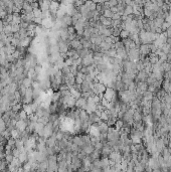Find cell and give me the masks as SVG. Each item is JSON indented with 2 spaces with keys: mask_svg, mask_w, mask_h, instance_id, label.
Returning <instances> with one entry per match:
<instances>
[{
  "mask_svg": "<svg viewBox=\"0 0 171 172\" xmlns=\"http://www.w3.org/2000/svg\"><path fill=\"white\" fill-rule=\"evenodd\" d=\"M94 64V52L90 50V53L85 57V58H83V62H82V65L83 67H86V68H88V67H90V65H93Z\"/></svg>",
  "mask_w": 171,
  "mask_h": 172,
  "instance_id": "1",
  "label": "cell"
},
{
  "mask_svg": "<svg viewBox=\"0 0 171 172\" xmlns=\"http://www.w3.org/2000/svg\"><path fill=\"white\" fill-rule=\"evenodd\" d=\"M27 125H28L27 120H18L16 122V125H15V129H17L20 132H24L26 130V128H27Z\"/></svg>",
  "mask_w": 171,
  "mask_h": 172,
  "instance_id": "2",
  "label": "cell"
},
{
  "mask_svg": "<svg viewBox=\"0 0 171 172\" xmlns=\"http://www.w3.org/2000/svg\"><path fill=\"white\" fill-rule=\"evenodd\" d=\"M139 52H140V55L148 57L149 54L151 53L150 44H141V45H140V48H139Z\"/></svg>",
  "mask_w": 171,
  "mask_h": 172,
  "instance_id": "3",
  "label": "cell"
},
{
  "mask_svg": "<svg viewBox=\"0 0 171 172\" xmlns=\"http://www.w3.org/2000/svg\"><path fill=\"white\" fill-rule=\"evenodd\" d=\"M74 107H77L78 110H85L86 111V109H87V100L84 99V98L78 99L76 101V106Z\"/></svg>",
  "mask_w": 171,
  "mask_h": 172,
  "instance_id": "4",
  "label": "cell"
},
{
  "mask_svg": "<svg viewBox=\"0 0 171 172\" xmlns=\"http://www.w3.org/2000/svg\"><path fill=\"white\" fill-rule=\"evenodd\" d=\"M69 46L73 48V49H74V50H77V52H80V50H82L84 47H83V45H82V43H81V41L79 38H77V39L73 40V41H71L69 42Z\"/></svg>",
  "mask_w": 171,
  "mask_h": 172,
  "instance_id": "5",
  "label": "cell"
},
{
  "mask_svg": "<svg viewBox=\"0 0 171 172\" xmlns=\"http://www.w3.org/2000/svg\"><path fill=\"white\" fill-rule=\"evenodd\" d=\"M72 143L74 144V145H76V146H78L79 148H80V150H82V148L85 146L84 145V142H83V140H82V137L81 136H74V137H73V140H72Z\"/></svg>",
  "mask_w": 171,
  "mask_h": 172,
  "instance_id": "6",
  "label": "cell"
},
{
  "mask_svg": "<svg viewBox=\"0 0 171 172\" xmlns=\"http://www.w3.org/2000/svg\"><path fill=\"white\" fill-rule=\"evenodd\" d=\"M51 1H41L39 2V9L42 12H46V11H49V7H51Z\"/></svg>",
  "mask_w": 171,
  "mask_h": 172,
  "instance_id": "7",
  "label": "cell"
},
{
  "mask_svg": "<svg viewBox=\"0 0 171 172\" xmlns=\"http://www.w3.org/2000/svg\"><path fill=\"white\" fill-rule=\"evenodd\" d=\"M94 150H95V148H94V146L92 145V144H90V145H85L83 148H82V152H84L87 156H90V155L94 152Z\"/></svg>",
  "mask_w": 171,
  "mask_h": 172,
  "instance_id": "8",
  "label": "cell"
},
{
  "mask_svg": "<svg viewBox=\"0 0 171 172\" xmlns=\"http://www.w3.org/2000/svg\"><path fill=\"white\" fill-rule=\"evenodd\" d=\"M92 85H93V84H90V83H88V82L84 80V83L81 85V92H82V93H89V92H91Z\"/></svg>",
  "mask_w": 171,
  "mask_h": 172,
  "instance_id": "9",
  "label": "cell"
},
{
  "mask_svg": "<svg viewBox=\"0 0 171 172\" xmlns=\"http://www.w3.org/2000/svg\"><path fill=\"white\" fill-rule=\"evenodd\" d=\"M80 120L82 123L84 122H90V115L86 112L85 110H80Z\"/></svg>",
  "mask_w": 171,
  "mask_h": 172,
  "instance_id": "10",
  "label": "cell"
},
{
  "mask_svg": "<svg viewBox=\"0 0 171 172\" xmlns=\"http://www.w3.org/2000/svg\"><path fill=\"white\" fill-rule=\"evenodd\" d=\"M113 46H114L113 44H109L107 42L103 41L102 43L99 45V47H100V49H101V52H102V53H105L106 52H108L109 49H111Z\"/></svg>",
  "mask_w": 171,
  "mask_h": 172,
  "instance_id": "11",
  "label": "cell"
},
{
  "mask_svg": "<svg viewBox=\"0 0 171 172\" xmlns=\"http://www.w3.org/2000/svg\"><path fill=\"white\" fill-rule=\"evenodd\" d=\"M69 92H71V95H72V97H74L76 100H78V99H80L82 98V92L81 91H78V90H76L74 88H69Z\"/></svg>",
  "mask_w": 171,
  "mask_h": 172,
  "instance_id": "12",
  "label": "cell"
},
{
  "mask_svg": "<svg viewBox=\"0 0 171 172\" xmlns=\"http://www.w3.org/2000/svg\"><path fill=\"white\" fill-rule=\"evenodd\" d=\"M22 110L26 113V114L28 115V116L31 114H33V110H32V107H31L30 104H23Z\"/></svg>",
  "mask_w": 171,
  "mask_h": 172,
  "instance_id": "13",
  "label": "cell"
},
{
  "mask_svg": "<svg viewBox=\"0 0 171 172\" xmlns=\"http://www.w3.org/2000/svg\"><path fill=\"white\" fill-rule=\"evenodd\" d=\"M32 83H33V80L26 77V78H24V79H23L22 84H21V85H22L23 87H25L26 89H29V88H31V87H32Z\"/></svg>",
  "mask_w": 171,
  "mask_h": 172,
  "instance_id": "14",
  "label": "cell"
},
{
  "mask_svg": "<svg viewBox=\"0 0 171 172\" xmlns=\"http://www.w3.org/2000/svg\"><path fill=\"white\" fill-rule=\"evenodd\" d=\"M114 48L116 49V52H122V50H125V46H124L123 42H122L121 40L115 43V44H114Z\"/></svg>",
  "mask_w": 171,
  "mask_h": 172,
  "instance_id": "15",
  "label": "cell"
},
{
  "mask_svg": "<svg viewBox=\"0 0 171 172\" xmlns=\"http://www.w3.org/2000/svg\"><path fill=\"white\" fill-rule=\"evenodd\" d=\"M161 69L163 70V73H168L171 70V63H168V62H165V63H161Z\"/></svg>",
  "mask_w": 171,
  "mask_h": 172,
  "instance_id": "16",
  "label": "cell"
},
{
  "mask_svg": "<svg viewBox=\"0 0 171 172\" xmlns=\"http://www.w3.org/2000/svg\"><path fill=\"white\" fill-rule=\"evenodd\" d=\"M153 97H154L153 94L147 91V92H145L143 94V101H146V102L152 101V100H153Z\"/></svg>",
  "mask_w": 171,
  "mask_h": 172,
  "instance_id": "17",
  "label": "cell"
},
{
  "mask_svg": "<svg viewBox=\"0 0 171 172\" xmlns=\"http://www.w3.org/2000/svg\"><path fill=\"white\" fill-rule=\"evenodd\" d=\"M145 169H146V166L139 162L134 167V172H145Z\"/></svg>",
  "mask_w": 171,
  "mask_h": 172,
  "instance_id": "18",
  "label": "cell"
},
{
  "mask_svg": "<svg viewBox=\"0 0 171 172\" xmlns=\"http://www.w3.org/2000/svg\"><path fill=\"white\" fill-rule=\"evenodd\" d=\"M114 126H115V129H116V130L120 131V130L124 127V122H123V120H121V119H118V120L116 121Z\"/></svg>",
  "mask_w": 171,
  "mask_h": 172,
  "instance_id": "19",
  "label": "cell"
},
{
  "mask_svg": "<svg viewBox=\"0 0 171 172\" xmlns=\"http://www.w3.org/2000/svg\"><path fill=\"white\" fill-rule=\"evenodd\" d=\"M102 15L104 16L105 18H108V19H112V16H113V13L111 12L110 9H105L104 11H103Z\"/></svg>",
  "mask_w": 171,
  "mask_h": 172,
  "instance_id": "20",
  "label": "cell"
},
{
  "mask_svg": "<svg viewBox=\"0 0 171 172\" xmlns=\"http://www.w3.org/2000/svg\"><path fill=\"white\" fill-rule=\"evenodd\" d=\"M78 53H79V55H80L81 58L83 59V58H85V57L90 53V50H89V49H86V48H83L82 50L78 52Z\"/></svg>",
  "mask_w": 171,
  "mask_h": 172,
  "instance_id": "21",
  "label": "cell"
},
{
  "mask_svg": "<svg viewBox=\"0 0 171 172\" xmlns=\"http://www.w3.org/2000/svg\"><path fill=\"white\" fill-rule=\"evenodd\" d=\"M129 36H130V31H128V30H121L120 38L126 39V38H129Z\"/></svg>",
  "mask_w": 171,
  "mask_h": 172,
  "instance_id": "22",
  "label": "cell"
},
{
  "mask_svg": "<svg viewBox=\"0 0 171 172\" xmlns=\"http://www.w3.org/2000/svg\"><path fill=\"white\" fill-rule=\"evenodd\" d=\"M133 14V6H126L125 10H124V15L129 16Z\"/></svg>",
  "mask_w": 171,
  "mask_h": 172,
  "instance_id": "23",
  "label": "cell"
},
{
  "mask_svg": "<svg viewBox=\"0 0 171 172\" xmlns=\"http://www.w3.org/2000/svg\"><path fill=\"white\" fill-rule=\"evenodd\" d=\"M32 13H33V15L35 18H41V19H42V11L40 10L39 8H38V9H34L33 11H32Z\"/></svg>",
  "mask_w": 171,
  "mask_h": 172,
  "instance_id": "24",
  "label": "cell"
},
{
  "mask_svg": "<svg viewBox=\"0 0 171 172\" xmlns=\"http://www.w3.org/2000/svg\"><path fill=\"white\" fill-rule=\"evenodd\" d=\"M12 26V33L14 34V33H17V32H19V30H20V25L19 24H10Z\"/></svg>",
  "mask_w": 171,
  "mask_h": 172,
  "instance_id": "25",
  "label": "cell"
},
{
  "mask_svg": "<svg viewBox=\"0 0 171 172\" xmlns=\"http://www.w3.org/2000/svg\"><path fill=\"white\" fill-rule=\"evenodd\" d=\"M34 70H35V73H36V75H40L41 73H42V67H41V64H39V63H37L35 67L33 68Z\"/></svg>",
  "mask_w": 171,
  "mask_h": 172,
  "instance_id": "26",
  "label": "cell"
},
{
  "mask_svg": "<svg viewBox=\"0 0 171 172\" xmlns=\"http://www.w3.org/2000/svg\"><path fill=\"white\" fill-rule=\"evenodd\" d=\"M170 25L171 24L169 22L164 21V22L162 23V25H161V29H162V31H163V32H166V30L170 27Z\"/></svg>",
  "mask_w": 171,
  "mask_h": 172,
  "instance_id": "27",
  "label": "cell"
},
{
  "mask_svg": "<svg viewBox=\"0 0 171 172\" xmlns=\"http://www.w3.org/2000/svg\"><path fill=\"white\" fill-rule=\"evenodd\" d=\"M73 62H74V59H73L72 57H68L67 59H64V65H67V67H72V65H73Z\"/></svg>",
  "mask_w": 171,
  "mask_h": 172,
  "instance_id": "28",
  "label": "cell"
},
{
  "mask_svg": "<svg viewBox=\"0 0 171 172\" xmlns=\"http://www.w3.org/2000/svg\"><path fill=\"white\" fill-rule=\"evenodd\" d=\"M68 32L69 35H73V34H76L77 32H76V29H74V25H72V26H69L68 27Z\"/></svg>",
  "mask_w": 171,
  "mask_h": 172,
  "instance_id": "29",
  "label": "cell"
},
{
  "mask_svg": "<svg viewBox=\"0 0 171 172\" xmlns=\"http://www.w3.org/2000/svg\"><path fill=\"white\" fill-rule=\"evenodd\" d=\"M108 3V5L110 8H112V7H115V6L118 5V1H116V0H112V1H109L107 2Z\"/></svg>",
  "mask_w": 171,
  "mask_h": 172,
  "instance_id": "30",
  "label": "cell"
},
{
  "mask_svg": "<svg viewBox=\"0 0 171 172\" xmlns=\"http://www.w3.org/2000/svg\"><path fill=\"white\" fill-rule=\"evenodd\" d=\"M58 89H59V92H63V91H68V90H69V88H68V87L67 86L66 84H63V85H61Z\"/></svg>",
  "mask_w": 171,
  "mask_h": 172,
  "instance_id": "31",
  "label": "cell"
},
{
  "mask_svg": "<svg viewBox=\"0 0 171 172\" xmlns=\"http://www.w3.org/2000/svg\"><path fill=\"white\" fill-rule=\"evenodd\" d=\"M29 23L26 22V21H22V22L20 23V27L23 29H27V27H28Z\"/></svg>",
  "mask_w": 171,
  "mask_h": 172,
  "instance_id": "32",
  "label": "cell"
},
{
  "mask_svg": "<svg viewBox=\"0 0 171 172\" xmlns=\"http://www.w3.org/2000/svg\"><path fill=\"white\" fill-rule=\"evenodd\" d=\"M83 83H84V80H83V79L76 77V85H79V86H81Z\"/></svg>",
  "mask_w": 171,
  "mask_h": 172,
  "instance_id": "33",
  "label": "cell"
},
{
  "mask_svg": "<svg viewBox=\"0 0 171 172\" xmlns=\"http://www.w3.org/2000/svg\"><path fill=\"white\" fill-rule=\"evenodd\" d=\"M120 19H121V15H120L119 13H115V14H113L112 20H120Z\"/></svg>",
  "mask_w": 171,
  "mask_h": 172,
  "instance_id": "34",
  "label": "cell"
},
{
  "mask_svg": "<svg viewBox=\"0 0 171 172\" xmlns=\"http://www.w3.org/2000/svg\"><path fill=\"white\" fill-rule=\"evenodd\" d=\"M152 172H161V170H160V168H157V169H153Z\"/></svg>",
  "mask_w": 171,
  "mask_h": 172,
  "instance_id": "35",
  "label": "cell"
},
{
  "mask_svg": "<svg viewBox=\"0 0 171 172\" xmlns=\"http://www.w3.org/2000/svg\"><path fill=\"white\" fill-rule=\"evenodd\" d=\"M77 172H83V171H81V170H79V171H77Z\"/></svg>",
  "mask_w": 171,
  "mask_h": 172,
  "instance_id": "36",
  "label": "cell"
},
{
  "mask_svg": "<svg viewBox=\"0 0 171 172\" xmlns=\"http://www.w3.org/2000/svg\"><path fill=\"white\" fill-rule=\"evenodd\" d=\"M30 172H37V171H30Z\"/></svg>",
  "mask_w": 171,
  "mask_h": 172,
  "instance_id": "37",
  "label": "cell"
},
{
  "mask_svg": "<svg viewBox=\"0 0 171 172\" xmlns=\"http://www.w3.org/2000/svg\"><path fill=\"white\" fill-rule=\"evenodd\" d=\"M86 172H90V171H86Z\"/></svg>",
  "mask_w": 171,
  "mask_h": 172,
  "instance_id": "38",
  "label": "cell"
}]
</instances>
